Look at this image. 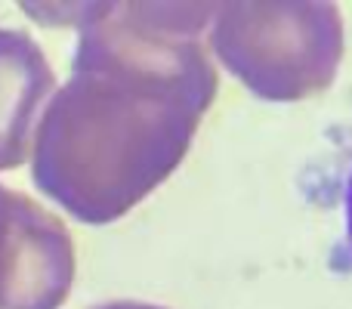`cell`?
Listing matches in <instances>:
<instances>
[{
	"label": "cell",
	"instance_id": "cell-1",
	"mask_svg": "<svg viewBox=\"0 0 352 309\" xmlns=\"http://www.w3.org/2000/svg\"><path fill=\"white\" fill-rule=\"evenodd\" d=\"M213 3H84L72 78L31 142V180L90 226L133 211L182 164L217 96Z\"/></svg>",
	"mask_w": 352,
	"mask_h": 309
},
{
	"label": "cell",
	"instance_id": "cell-2",
	"mask_svg": "<svg viewBox=\"0 0 352 309\" xmlns=\"http://www.w3.org/2000/svg\"><path fill=\"white\" fill-rule=\"evenodd\" d=\"M210 53L254 96L297 103L334 84L343 59L340 6L219 3L210 19Z\"/></svg>",
	"mask_w": 352,
	"mask_h": 309
},
{
	"label": "cell",
	"instance_id": "cell-3",
	"mask_svg": "<svg viewBox=\"0 0 352 309\" xmlns=\"http://www.w3.org/2000/svg\"><path fill=\"white\" fill-rule=\"evenodd\" d=\"M74 281V242L43 204L0 182V309H59Z\"/></svg>",
	"mask_w": 352,
	"mask_h": 309
},
{
	"label": "cell",
	"instance_id": "cell-4",
	"mask_svg": "<svg viewBox=\"0 0 352 309\" xmlns=\"http://www.w3.org/2000/svg\"><path fill=\"white\" fill-rule=\"evenodd\" d=\"M56 87L43 50L25 31L0 28V170L31 155L34 130Z\"/></svg>",
	"mask_w": 352,
	"mask_h": 309
},
{
	"label": "cell",
	"instance_id": "cell-5",
	"mask_svg": "<svg viewBox=\"0 0 352 309\" xmlns=\"http://www.w3.org/2000/svg\"><path fill=\"white\" fill-rule=\"evenodd\" d=\"M96 309H164V306H155V303H140V300H115V303H102Z\"/></svg>",
	"mask_w": 352,
	"mask_h": 309
},
{
	"label": "cell",
	"instance_id": "cell-6",
	"mask_svg": "<svg viewBox=\"0 0 352 309\" xmlns=\"http://www.w3.org/2000/svg\"><path fill=\"white\" fill-rule=\"evenodd\" d=\"M346 244L352 251V170H349V180H346Z\"/></svg>",
	"mask_w": 352,
	"mask_h": 309
}]
</instances>
